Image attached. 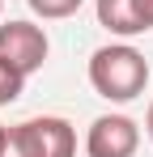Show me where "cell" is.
Segmentation results:
<instances>
[{
	"label": "cell",
	"instance_id": "7a4b0ae2",
	"mask_svg": "<svg viewBox=\"0 0 153 157\" xmlns=\"http://www.w3.org/2000/svg\"><path fill=\"white\" fill-rule=\"evenodd\" d=\"M0 157H76V132L68 128V119L38 115L17 128H4Z\"/></svg>",
	"mask_w": 153,
	"mask_h": 157
},
{
	"label": "cell",
	"instance_id": "9c48e42d",
	"mask_svg": "<svg viewBox=\"0 0 153 157\" xmlns=\"http://www.w3.org/2000/svg\"><path fill=\"white\" fill-rule=\"evenodd\" d=\"M0 140H4V123H0Z\"/></svg>",
	"mask_w": 153,
	"mask_h": 157
},
{
	"label": "cell",
	"instance_id": "277c9868",
	"mask_svg": "<svg viewBox=\"0 0 153 157\" xmlns=\"http://www.w3.org/2000/svg\"><path fill=\"white\" fill-rule=\"evenodd\" d=\"M136 149H140V128L128 115H98L85 132L89 157H132Z\"/></svg>",
	"mask_w": 153,
	"mask_h": 157
},
{
	"label": "cell",
	"instance_id": "5b68a950",
	"mask_svg": "<svg viewBox=\"0 0 153 157\" xmlns=\"http://www.w3.org/2000/svg\"><path fill=\"white\" fill-rule=\"evenodd\" d=\"M94 9H98V26L119 38L153 30V0H98Z\"/></svg>",
	"mask_w": 153,
	"mask_h": 157
},
{
	"label": "cell",
	"instance_id": "52a82bcc",
	"mask_svg": "<svg viewBox=\"0 0 153 157\" xmlns=\"http://www.w3.org/2000/svg\"><path fill=\"white\" fill-rule=\"evenodd\" d=\"M22 89H26V77H22V72H13V68L0 59V106L17 102V98H22Z\"/></svg>",
	"mask_w": 153,
	"mask_h": 157
},
{
	"label": "cell",
	"instance_id": "8992f818",
	"mask_svg": "<svg viewBox=\"0 0 153 157\" xmlns=\"http://www.w3.org/2000/svg\"><path fill=\"white\" fill-rule=\"evenodd\" d=\"M26 4H30L43 21H60V17H73L85 0H26Z\"/></svg>",
	"mask_w": 153,
	"mask_h": 157
},
{
	"label": "cell",
	"instance_id": "3957f363",
	"mask_svg": "<svg viewBox=\"0 0 153 157\" xmlns=\"http://www.w3.org/2000/svg\"><path fill=\"white\" fill-rule=\"evenodd\" d=\"M0 59L22 77L38 72L47 64V34L34 21H4L0 26Z\"/></svg>",
	"mask_w": 153,
	"mask_h": 157
},
{
	"label": "cell",
	"instance_id": "30bf717a",
	"mask_svg": "<svg viewBox=\"0 0 153 157\" xmlns=\"http://www.w3.org/2000/svg\"><path fill=\"white\" fill-rule=\"evenodd\" d=\"M0 9H4V0H0Z\"/></svg>",
	"mask_w": 153,
	"mask_h": 157
},
{
	"label": "cell",
	"instance_id": "6da1fadb",
	"mask_svg": "<svg viewBox=\"0 0 153 157\" xmlns=\"http://www.w3.org/2000/svg\"><path fill=\"white\" fill-rule=\"evenodd\" d=\"M89 85L98 89L106 102H132L149 85V64H145V55L136 51V47H128V43L98 47L94 59H89Z\"/></svg>",
	"mask_w": 153,
	"mask_h": 157
},
{
	"label": "cell",
	"instance_id": "ba28073f",
	"mask_svg": "<svg viewBox=\"0 0 153 157\" xmlns=\"http://www.w3.org/2000/svg\"><path fill=\"white\" fill-rule=\"evenodd\" d=\"M145 128H149V140H153V102H149V115H145Z\"/></svg>",
	"mask_w": 153,
	"mask_h": 157
}]
</instances>
